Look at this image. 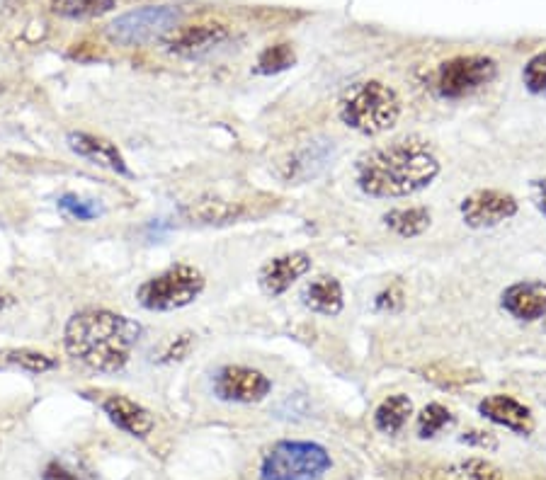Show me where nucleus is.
<instances>
[{
	"mask_svg": "<svg viewBox=\"0 0 546 480\" xmlns=\"http://www.w3.org/2000/svg\"><path fill=\"white\" fill-rule=\"evenodd\" d=\"M440 175V160L425 141L408 136L372 148L357 160L355 180L362 194L374 199L411 197Z\"/></svg>",
	"mask_w": 546,
	"mask_h": 480,
	"instance_id": "nucleus-1",
	"label": "nucleus"
},
{
	"mask_svg": "<svg viewBox=\"0 0 546 480\" xmlns=\"http://www.w3.org/2000/svg\"><path fill=\"white\" fill-rule=\"evenodd\" d=\"M144 328L134 318L107 308H85L68 318L64 347L68 357L98 374H119L132 359Z\"/></svg>",
	"mask_w": 546,
	"mask_h": 480,
	"instance_id": "nucleus-2",
	"label": "nucleus"
},
{
	"mask_svg": "<svg viewBox=\"0 0 546 480\" xmlns=\"http://www.w3.org/2000/svg\"><path fill=\"white\" fill-rule=\"evenodd\" d=\"M340 122L362 136H379L396 127L401 100L381 80H364L340 100Z\"/></svg>",
	"mask_w": 546,
	"mask_h": 480,
	"instance_id": "nucleus-3",
	"label": "nucleus"
},
{
	"mask_svg": "<svg viewBox=\"0 0 546 480\" xmlns=\"http://www.w3.org/2000/svg\"><path fill=\"white\" fill-rule=\"evenodd\" d=\"M331 468V451L323 444L282 439L265 451L260 480H321Z\"/></svg>",
	"mask_w": 546,
	"mask_h": 480,
	"instance_id": "nucleus-4",
	"label": "nucleus"
},
{
	"mask_svg": "<svg viewBox=\"0 0 546 480\" xmlns=\"http://www.w3.org/2000/svg\"><path fill=\"white\" fill-rule=\"evenodd\" d=\"M204 287H207V279L195 265L178 262V265L158 272L156 277L146 279L136 291V301L141 308L153 313L180 311V308L195 304Z\"/></svg>",
	"mask_w": 546,
	"mask_h": 480,
	"instance_id": "nucleus-5",
	"label": "nucleus"
},
{
	"mask_svg": "<svg viewBox=\"0 0 546 480\" xmlns=\"http://www.w3.org/2000/svg\"><path fill=\"white\" fill-rule=\"evenodd\" d=\"M182 10L178 5H144L119 15L105 27L107 39L117 47H141L180 25Z\"/></svg>",
	"mask_w": 546,
	"mask_h": 480,
	"instance_id": "nucleus-6",
	"label": "nucleus"
},
{
	"mask_svg": "<svg viewBox=\"0 0 546 480\" xmlns=\"http://www.w3.org/2000/svg\"><path fill=\"white\" fill-rule=\"evenodd\" d=\"M498 76V64L491 56L469 54L454 56L437 68V93L445 100H462L483 85L493 83Z\"/></svg>",
	"mask_w": 546,
	"mask_h": 480,
	"instance_id": "nucleus-7",
	"label": "nucleus"
},
{
	"mask_svg": "<svg viewBox=\"0 0 546 480\" xmlns=\"http://www.w3.org/2000/svg\"><path fill=\"white\" fill-rule=\"evenodd\" d=\"M212 391L224 403L253 405L270 396L272 381L258 369L243 367V364H226L214 374Z\"/></svg>",
	"mask_w": 546,
	"mask_h": 480,
	"instance_id": "nucleus-8",
	"label": "nucleus"
},
{
	"mask_svg": "<svg viewBox=\"0 0 546 480\" xmlns=\"http://www.w3.org/2000/svg\"><path fill=\"white\" fill-rule=\"evenodd\" d=\"M464 224L474 231H483V228H496L503 221L513 219L520 211V204L510 192L503 190H476L466 194L462 207Z\"/></svg>",
	"mask_w": 546,
	"mask_h": 480,
	"instance_id": "nucleus-9",
	"label": "nucleus"
},
{
	"mask_svg": "<svg viewBox=\"0 0 546 480\" xmlns=\"http://www.w3.org/2000/svg\"><path fill=\"white\" fill-rule=\"evenodd\" d=\"M311 267H314V257L304 253V250L277 255L260 267L258 284L263 289V294L275 299V296L287 294L304 274L311 272Z\"/></svg>",
	"mask_w": 546,
	"mask_h": 480,
	"instance_id": "nucleus-10",
	"label": "nucleus"
},
{
	"mask_svg": "<svg viewBox=\"0 0 546 480\" xmlns=\"http://www.w3.org/2000/svg\"><path fill=\"white\" fill-rule=\"evenodd\" d=\"M229 39V30L216 22H207V25H192L182 27V30H173V37L168 39L166 47L170 54L185 56V59H199V56L212 54L221 44Z\"/></svg>",
	"mask_w": 546,
	"mask_h": 480,
	"instance_id": "nucleus-11",
	"label": "nucleus"
},
{
	"mask_svg": "<svg viewBox=\"0 0 546 480\" xmlns=\"http://www.w3.org/2000/svg\"><path fill=\"white\" fill-rule=\"evenodd\" d=\"M66 144L78 158L90 160V163L98 165V168H105L117 175H127V177L132 175L127 160H124L122 156V151H119L112 141L102 139V136L88 134V131H71V134L66 136Z\"/></svg>",
	"mask_w": 546,
	"mask_h": 480,
	"instance_id": "nucleus-12",
	"label": "nucleus"
},
{
	"mask_svg": "<svg viewBox=\"0 0 546 480\" xmlns=\"http://www.w3.org/2000/svg\"><path fill=\"white\" fill-rule=\"evenodd\" d=\"M479 413L493 425L505 427L515 434H532L534 425H537L532 410L517 398L505 396V393H493V396L483 398L479 403Z\"/></svg>",
	"mask_w": 546,
	"mask_h": 480,
	"instance_id": "nucleus-13",
	"label": "nucleus"
},
{
	"mask_svg": "<svg viewBox=\"0 0 546 480\" xmlns=\"http://www.w3.org/2000/svg\"><path fill=\"white\" fill-rule=\"evenodd\" d=\"M500 308L522 323L546 316V282H515L500 294Z\"/></svg>",
	"mask_w": 546,
	"mask_h": 480,
	"instance_id": "nucleus-14",
	"label": "nucleus"
},
{
	"mask_svg": "<svg viewBox=\"0 0 546 480\" xmlns=\"http://www.w3.org/2000/svg\"><path fill=\"white\" fill-rule=\"evenodd\" d=\"M102 413L110 417L112 425H117L119 430L132 434L136 439H146L156 430V417L151 415V410H146L144 405L127 396H117V393L107 396L102 400Z\"/></svg>",
	"mask_w": 546,
	"mask_h": 480,
	"instance_id": "nucleus-15",
	"label": "nucleus"
},
{
	"mask_svg": "<svg viewBox=\"0 0 546 480\" xmlns=\"http://www.w3.org/2000/svg\"><path fill=\"white\" fill-rule=\"evenodd\" d=\"M301 304L309 308L311 313H318V316H340L345 308L343 284L331 277V274H321V277L311 279L306 284L304 294H301Z\"/></svg>",
	"mask_w": 546,
	"mask_h": 480,
	"instance_id": "nucleus-16",
	"label": "nucleus"
},
{
	"mask_svg": "<svg viewBox=\"0 0 546 480\" xmlns=\"http://www.w3.org/2000/svg\"><path fill=\"white\" fill-rule=\"evenodd\" d=\"M180 214L187 224L219 226V224H231V221H238L243 214H246V209H243L241 204L224 202V199H199V202L187 204Z\"/></svg>",
	"mask_w": 546,
	"mask_h": 480,
	"instance_id": "nucleus-17",
	"label": "nucleus"
},
{
	"mask_svg": "<svg viewBox=\"0 0 546 480\" xmlns=\"http://www.w3.org/2000/svg\"><path fill=\"white\" fill-rule=\"evenodd\" d=\"M413 415V400L406 393H394L384 398L374 410V427L381 434H398L406 427L408 417Z\"/></svg>",
	"mask_w": 546,
	"mask_h": 480,
	"instance_id": "nucleus-18",
	"label": "nucleus"
},
{
	"mask_svg": "<svg viewBox=\"0 0 546 480\" xmlns=\"http://www.w3.org/2000/svg\"><path fill=\"white\" fill-rule=\"evenodd\" d=\"M432 214L428 207H403V209H391L389 214H384V226L391 233H396L398 238H415L423 236L430 228Z\"/></svg>",
	"mask_w": 546,
	"mask_h": 480,
	"instance_id": "nucleus-19",
	"label": "nucleus"
},
{
	"mask_svg": "<svg viewBox=\"0 0 546 480\" xmlns=\"http://www.w3.org/2000/svg\"><path fill=\"white\" fill-rule=\"evenodd\" d=\"M432 480H505L503 471L486 459H464L440 466Z\"/></svg>",
	"mask_w": 546,
	"mask_h": 480,
	"instance_id": "nucleus-20",
	"label": "nucleus"
},
{
	"mask_svg": "<svg viewBox=\"0 0 546 480\" xmlns=\"http://www.w3.org/2000/svg\"><path fill=\"white\" fill-rule=\"evenodd\" d=\"M117 8V0H51V10L66 20H93Z\"/></svg>",
	"mask_w": 546,
	"mask_h": 480,
	"instance_id": "nucleus-21",
	"label": "nucleus"
},
{
	"mask_svg": "<svg viewBox=\"0 0 546 480\" xmlns=\"http://www.w3.org/2000/svg\"><path fill=\"white\" fill-rule=\"evenodd\" d=\"M331 151L333 148H328L326 144L323 146L311 144L301 148V151L294 153V158L287 163V177L289 180H306V177H314L318 170L328 163V153Z\"/></svg>",
	"mask_w": 546,
	"mask_h": 480,
	"instance_id": "nucleus-22",
	"label": "nucleus"
},
{
	"mask_svg": "<svg viewBox=\"0 0 546 480\" xmlns=\"http://www.w3.org/2000/svg\"><path fill=\"white\" fill-rule=\"evenodd\" d=\"M452 413L442 403H430L425 405L418 413V420H415V432H418L420 439H432L437 437L447 425H452Z\"/></svg>",
	"mask_w": 546,
	"mask_h": 480,
	"instance_id": "nucleus-23",
	"label": "nucleus"
},
{
	"mask_svg": "<svg viewBox=\"0 0 546 480\" xmlns=\"http://www.w3.org/2000/svg\"><path fill=\"white\" fill-rule=\"evenodd\" d=\"M297 64V54H294L292 44H272L263 54L258 56V66L255 71L263 73V76H277V73L287 71Z\"/></svg>",
	"mask_w": 546,
	"mask_h": 480,
	"instance_id": "nucleus-24",
	"label": "nucleus"
},
{
	"mask_svg": "<svg viewBox=\"0 0 546 480\" xmlns=\"http://www.w3.org/2000/svg\"><path fill=\"white\" fill-rule=\"evenodd\" d=\"M5 362L13 364V367H20L22 371H30V374H47V371H54L59 367V362L51 354L37 350H13L5 354Z\"/></svg>",
	"mask_w": 546,
	"mask_h": 480,
	"instance_id": "nucleus-25",
	"label": "nucleus"
},
{
	"mask_svg": "<svg viewBox=\"0 0 546 480\" xmlns=\"http://www.w3.org/2000/svg\"><path fill=\"white\" fill-rule=\"evenodd\" d=\"M59 209L66 211L71 219L78 221H95L98 216H102V204L95 202V199H83L78 194H64L59 197Z\"/></svg>",
	"mask_w": 546,
	"mask_h": 480,
	"instance_id": "nucleus-26",
	"label": "nucleus"
},
{
	"mask_svg": "<svg viewBox=\"0 0 546 480\" xmlns=\"http://www.w3.org/2000/svg\"><path fill=\"white\" fill-rule=\"evenodd\" d=\"M522 80H525V88L530 93H546V51L527 61L525 71H522Z\"/></svg>",
	"mask_w": 546,
	"mask_h": 480,
	"instance_id": "nucleus-27",
	"label": "nucleus"
},
{
	"mask_svg": "<svg viewBox=\"0 0 546 480\" xmlns=\"http://www.w3.org/2000/svg\"><path fill=\"white\" fill-rule=\"evenodd\" d=\"M42 480H90V476H85L78 468L64 464V461H51V464L44 468Z\"/></svg>",
	"mask_w": 546,
	"mask_h": 480,
	"instance_id": "nucleus-28",
	"label": "nucleus"
},
{
	"mask_svg": "<svg viewBox=\"0 0 546 480\" xmlns=\"http://www.w3.org/2000/svg\"><path fill=\"white\" fill-rule=\"evenodd\" d=\"M459 439H462L464 444H469V447H479V449H488V451L498 449V439L493 437L491 432L471 430V432H466L464 437H459Z\"/></svg>",
	"mask_w": 546,
	"mask_h": 480,
	"instance_id": "nucleus-29",
	"label": "nucleus"
},
{
	"mask_svg": "<svg viewBox=\"0 0 546 480\" xmlns=\"http://www.w3.org/2000/svg\"><path fill=\"white\" fill-rule=\"evenodd\" d=\"M192 347V335H180L178 337V345L173 342V347H170L168 354H166V362H178V359H182L187 354V350Z\"/></svg>",
	"mask_w": 546,
	"mask_h": 480,
	"instance_id": "nucleus-30",
	"label": "nucleus"
},
{
	"mask_svg": "<svg viewBox=\"0 0 546 480\" xmlns=\"http://www.w3.org/2000/svg\"><path fill=\"white\" fill-rule=\"evenodd\" d=\"M532 194H534V204H537L539 214H542L546 219V177L544 180H534Z\"/></svg>",
	"mask_w": 546,
	"mask_h": 480,
	"instance_id": "nucleus-31",
	"label": "nucleus"
},
{
	"mask_svg": "<svg viewBox=\"0 0 546 480\" xmlns=\"http://www.w3.org/2000/svg\"><path fill=\"white\" fill-rule=\"evenodd\" d=\"M10 306H15V296L13 294H0V313L8 311Z\"/></svg>",
	"mask_w": 546,
	"mask_h": 480,
	"instance_id": "nucleus-32",
	"label": "nucleus"
}]
</instances>
